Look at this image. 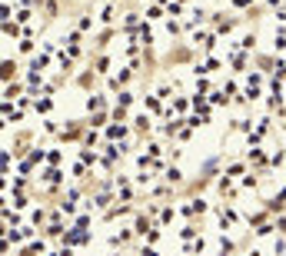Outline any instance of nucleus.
Masks as SVG:
<instances>
[{
	"label": "nucleus",
	"instance_id": "9",
	"mask_svg": "<svg viewBox=\"0 0 286 256\" xmlns=\"http://www.w3.org/2000/svg\"><path fill=\"white\" fill-rule=\"evenodd\" d=\"M73 30H80V33H90V30H93V7H80Z\"/></svg>",
	"mask_w": 286,
	"mask_h": 256
},
{
	"label": "nucleus",
	"instance_id": "20",
	"mask_svg": "<svg viewBox=\"0 0 286 256\" xmlns=\"http://www.w3.org/2000/svg\"><path fill=\"white\" fill-rule=\"evenodd\" d=\"M163 180H166V183H170V187H177V190H183V180H186V176H183V170H180V167H166V173H163Z\"/></svg>",
	"mask_w": 286,
	"mask_h": 256
},
{
	"label": "nucleus",
	"instance_id": "36",
	"mask_svg": "<svg viewBox=\"0 0 286 256\" xmlns=\"http://www.w3.org/2000/svg\"><path fill=\"white\" fill-rule=\"evenodd\" d=\"M183 7H186V4H177V0H170V4H166V17H173V20L183 17Z\"/></svg>",
	"mask_w": 286,
	"mask_h": 256
},
{
	"label": "nucleus",
	"instance_id": "4",
	"mask_svg": "<svg viewBox=\"0 0 286 256\" xmlns=\"http://www.w3.org/2000/svg\"><path fill=\"white\" fill-rule=\"evenodd\" d=\"M70 60H83V33L80 30H70V37H67V44L60 47Z\"/></svg>",
	"mask_w": 286,
	"mask_h": 256
},
{
	"label": "nucleus",
	"instance_id": "39",
	"mask_svg": "<svg viewBox=\"0 0 286 256\" xmlns=\"http://www.w3.org/2000/svg\"><path fill=\"white\" fill-rule=\"evenodd\" d=\"M193 100H186V97H173V106H170V110L173 113H186V106H190Z\"/></svg>",
	"mask_w": 286,
	"mask_h": 256
},
{
	"label": "nucleus",
	"instance_id": "6",
	"mask_svg": "<svg viewBox=\"0 0 286 256\" xmlns=\"http://www.w3.org/2000/svg\"><path fill=\"white\" fill-rule=\"evenodd\" d=\"M113 37H117V27H103V30H97V37H93V53H103Z\"/></svg>",
	"mask_w": 286,
	"mask_h": 256
},
{
	"label": "nucleus",
	"instance_id": "28",
	"mask_svg": "<svg viewBox=\"0 0 286 256\" xmlns=\"http://www.w3.org/2000/svg\"><path fill=\"white\" fill-rule=\"evenodd\" d=\"M263 13H266V7H263V4H253L246 13H243V20H246V24H256V20H260Z\"/></svg>",
	"mask_w": 286,
	"mask_h": 256
},
{
	"label": "nucleus",
	"instance_id": "47",
	"mask_svg": "<svg viewBox=\"0 0 286 256\" xmlns=\"http://www.w3.org/2000/svg\"><path fill=\"white\" fill-rule=\"evenodd\" d=\"M286 160V153H283V147H276V153H270V167H280V163Z\"/></svg>",
	"mask_w": 286,
	"mask_h": 256
},
{
	"label": "nucleus",
	"instance_id": "33",
	"mask_svg": "<svg viewBox=\"0 0 286 256\" xmlns=\"http://www.w3.org/2000/svg\"><path fill=\"white\" fill-rule=\"evenodd\" d=\"M253 4H256V0H230V10H233V13H240V17H243V13H246Z\"/></svg>",
	"mask_w": 286,
	"mask_h": 256
},
{
	"label": "nucleus",
	"instance_id": "32",
	"mask_svg": "<svg viewBox=\"0 0 286 256\" xmlns=\"http://www.w3.org/2000/svg\"><path fill=\"white\" fill-rule=\"evenodd\" d=\"M173 216H177V206H163V210H160V220H157V223H160V226H170Z\"/></svg>",
	"mask_w": 286,
	"mask_h": 256
},
{
	"label": "nucleus",
	"instance_id": "37",
	"mask_svg": "<svg viewBox=\"0 0 286 256\" xmlns=\"http://www.w3.org/2000/svg\"><path fill=\"white\" fill-rule=\"evenodd\" d=\"M186 27L180 24V20H173V17H166V33H173V37H180V33H183Z\"/></svg>",
	"mask_w": 286,
	"mask_h": 256
},
{
	"label": "nucleus",
	"instance_id": "3",
	"mask_svg": "<svg viewBox=\"0 0 286 256\" xmlns=\"http://www.w3.org/2000/svg\"><path fill=\"white\" fill-rule=\"evenodd\" d=\"M87 130H90V126L83 123V120H67V126L57 133V137H60V143H77V140L87 137Z\"/></svg>",
	"mask_w": 286,
	"mask_h": 256
},
{
	"label": "nucleus",
	"instance_id": "57",
	"mask_svg": "<svg viewBox=\"0 0 286 256\" xmlns=\"http://www.w3.org/2000/svg\"><path fill=\"white\" fill-rule=\"evenodd\" d=\"M256 4H260V0H256Z\"/></svg>",
	"mask_w": 286,
	"mask_h": 256
},
{
	"label": "nucleus",
	"instance_id": "5",
	"mask_svg": "<svg viewBox=\"0 0 286 256\" xmlns=\"http://www.w3.org/2000/svg\"><path fill=\"white\" fill-rule=\"evenodd\" d=\"M157 226V220L150 216V213H134V233H137V240H146V233Z\"/></svg>",
	"mask_w": 286,
	"mask_h": 256
},
{
	"label": "nucleus",
	"instance_id": "18",
	"mask_svg": "<svg viewBox=\"0 0 286 256\" xmlns=\"http://www.w3.org/2000/svg\"><path fill=\"white\" fill-rule=\"evenodd\" d=\"M246 163H250V170H266V163H270V156L266 153H263V150H256V147H253V150H250L246 153Z\"/></svg>",
	"mask_w": 286,
	"mask_h": 256
},
{
	"label": "nucleus",
	"instance_id": "38",
	"mask_svg": "<svg viewBox=\"0 0 286 256\" xmlns=\"http://www.w3.org/2000/svg\"><path fill=\"white\" fill-rule=\"evenodd\" d=\"M157 97H160L163 103H170V97H173V83H160V87H157Z\"/></svg>",
	"mask_w": 286,
	"mask_h": 256
},
{
	"label": "nucleus",
	"instance_id": "49",
	"mask_svg": "<svg viewBox=\"0 0 286 256\" xmlns=\"http://www.w3.org/2000/svg\"><path fill=\"white\" fill-rule=\"evenodd\" d=\"M137 256H160V253L153 250L150 243H140V246H137Z\"/></svg>",
	"mask_w": 286,
	"mask_h": 256
},
{
	"label": "nucleus",
	"instance_id": "50",
	"mask_svg": "<svg viewBox=\"0 0 286 256\" xmlns=\"http://www.w3.org/2000/svg\"><path fill=\"white\" fill-rule=\"evenodd\" d=\"M203 67H206V74H213V70H220V67H223V63H220V60H216V57H210V60H206V63H203Z\"/></svg>",
	"mask_w": 286,
	"mask_h": 256
},
{
	"label": "nucleus",
	"instance_id": "51",
	"mask_svg": "<svg viewBox=\"0 0 286 256\" xmlns=\"http://www.w3.org/2000/svg\"><path fill=\"white\" fill-rule=\"evenodd\" d=\"M276 20H280V24L286 27V7H280V10H276Z\"/></svg>",
	"mask_w": 286,
	"mask_h": 256
},
{
	"label": "nucleus",
	"instance_id": "11",
	"mask_svg": "<svg viewBox=\"0 0 286 256\" xmlns=\"http://www.w3.org/2000/svg\"><path fill=\"white\" fill-rule=\"evenodd\" d=\"M110 123H113L110 110H97V113H90V117H87V126H90V130H107Z\"/></svg>",
	"mask_w": 286,
	"mask_h": 256
},
{
	"label": "nucleus",
	"instance_id": "19",
	"mask_svg": "<svg viewBox=\"0 0 286 256\" xmlns=\"http://www.w3.org/2000/svg\"><path fill=\"white\" fill-rule=\"evenodd\" d=\"M97 110H110L107 94H93V97H87V113H97Z\"/></svg>",
	"mask_w": 286,
	"mask_h": 256
},
{
	"label": "nucleus",
	"instance_id": "30",
	"mask_svg": "<svg viewBox=\"0 0 286 256\" xmlns=\"http://www.w3.org/2000/svg\"><path fill=\"white\" fill-rule=\"evenodd\" d=\"M240 50H243V53H253V50H256V33H253V30L240 37Z\"/></svg>",
	"mask_w": 286,
	"mask_h": 256
},
{
	"label": "nucleus",
	"instance_id": "13",
	"mask_svg": "<svg viewBox=\"0 0 286 256\" xmlns=\"http://www.w3.org/2000/svg\"><path fill=\"white\" fill-rule=\"evenodd\" d=\"M153 117H150V113H137V117H134V133H137V137H150V130H153Z\"/></svg>",
	"mask_w": 286,
	"mask_h": 256
},
{
	"label": "nucleus",
	"instance_id": "7",
	"mask_svg": "<svg viewBox=\"0 0 286 256\" xmlns=\"http://www.w3.org/2000/svg\"><path fill=\"white\" fill-rule=\"evenodd\" d=\"M276 60H280L276 53H253V63L260 67V74H270V77L276 74Z\"/></svg>",
	"mask_w": 286,
	"mask_h": 256
},
{
	"label": "nucleus",
	"instance_id": "15",
	"mask_svg": "<svg viewBox=\"0 0 286 256\" xmlns=\"http://www.w3.org/2000/svg\"><path fill=\"white\" fill-rule=\"evenodd\" d=\"M97 83H100V74H97L93 67H90V70H80V77H77V87H80V90H93Z\"/></svg>",
	"mask_w": 286,
	"mask_h": 256
},
{
	"label": "nucleus",
	"instance_id": "43",
	"mask_svg": "<svg viewBox=\"0 0 286 256\" xmlns=\"http://www.w3.org/2000/svg\"><path fill=\"white\" fill-rule=\"evenodd\" d=\"M203 246H206V240L200 236L197 243H183V253H203Z\"/></svg>",
	"mask_w": 286,
	"mask_h": 256
},
{
	"label": "nucleus",
	"instance_id": "31",
	"mask_svg": "<svg viewBox=\"0 0 286 256\" xmlns=\"http://www.w3.org/2000/svg\"><path fill=\"white\" fill-rule=\"evenodd\" d=\"M160 17H166V7H160V4H150L143 10V20H160Z\"/></svg>",
	"mask_w": 286,
	"mask_h": 256
},
{
	"label": "nucleus",
	"instance_id": "23",
	"mask_svg": "<svg viewBox=\"0 0 286 256\" xmlns=\"http://www.w3.org/2000/svg\"><path fill=\"white\" fill-rule=\"evenodd\" d=\"M134 213V203H120V206H110L103 210V220H117V216H130Z\"/></svg>",
	"mask_w": 286,
	"mask_h": 256
},
{
	"label": "nucleus",
	"instance_id": "2",
	"mask_svg": "<svg viewBox=\"0 0 286 256\" xmlns=\"http://www.w3.org/2000/svg\"><path fill=\"white\" fill-rule=\"evenodd\" d=\"M177 63H197L193 44H173V50L163 57V67H177Z\"/></svg>",
	"mask_w": 286,
	"mask_h": 256
},
{
	"label": "nucleus",
	"instance_id": "22",
	"mask_svg": "<svg viewBox=\"0 0 286 256\" xmlns=\"http://www.w3.org/2000/svg\"><path fill=\"white\" fill-rule=\"evenodd\" d=\"M246 173H250V163L246 160H233L226 170H223V176H233V180H236V176H246Z\"/></svg>",
	"mask_w": 286,
	"mask_h": 256
},
{
	"label": "nucleus",
	"instance_id": "52",
	"mask_svg": "<svg viewBox=\"0 0 286 256\" xmlns=\"http://www.w3.org/2000/svg\"><path fill=\"white\" fill-rule=\"evenodd\" d=\"M73 4H80V7H93L97 0H73Z\"/></svg>",
	"mask_w": 286,
	"mask_h": 256
},
{
	"label": "nucleus",
	"instance_id": "46",
	"mask_svg": "<svg viewBox=\"0 0 286 256\" xmlns=\"http://www.w3.org/2000/svg\"><path fill=\"white\" fill-rule=\"evenodd\" d=\"M97 143H100V137H97V130H87V137H83V147H87V150H93Z\"/></svg>",
	"mask_w": 286,
	"mask_h": 256
},
{
	"label": "nucleus",
	"instance_id": "56",
	"mask_svg": "<svg viewBox=\"0 0 286 256\" xmlns=\"http://www.w3.org/2000/svg\"><path fill=\"white\" fill-rule=\"evenodd\" d=\"M110 256H120V253H110Z\"/></svg>",
	"mask_w": 286,
	"mask_h": 256
},
{
	"label": "nucleus",
	"instance_id": "12",
	"mask_svg": "<svg viewBox=\"0 0 286 256\" xmlns=\"http://www.w3.org/2000/svg\"><path fill=\"white\" fill-rule=\"evenodd\" d=\"M134 240H137V233H134V226H130V230L113 233V236H110V246H113V250H127V246L134 243Z\"/></svg>",
	"mask_w": 286,
	"mask_h": 256
},
{
	"label": "nucleus",
	"instance_id": "26",
	"mask_svg": "<svg viewBox=\"0 0 286 256\" xmlns=\"http://www.w3.org/2000/svg\"><path fill=\"white\" fill-rule=\"evenodd\" d=\"M33 110H37V113H44V117H47V113H50V110H53V97H47V94H40V97H37V100H33Z\"/></svg>",
	"mask_w": 286,
	"mask_h": 256
},
{
	"label": "nucleus",
	"instance_id": "8",
	"mask_svg": "<svg viewBox=\"0 0 286 256\" xmlns=\"http://www.w3.org/2000/svg\"><path fill=\"white\" fill-rule=\"evenodd\" d=\"M90 67H93L100 77H110V67H113V60H110V53H93V50H90Z\"/></svg>",
	"mask_w": 286,
	"mask_h": 256
},
{
	"label": "nucleus",
	"instance_id": "42",
	"mask_svg": "<svg viewBox=\"0 0 286 256\" xmlns=\"http://www.w3.org/2000/svg\"><path fill=\"white\" fill-rule=\"evenodd\" d=\"M233 250H236V243H233V240L220 236V253H216V256H230V253H233Z\"/></svg>",
	"mask_w": 286,
	"mask_h": 256
},
{
	"label": "nucleus",
	"instance_id": "16",
	"mask_svg": "<svg viewBox=\"0 0 286 256\" xmlns=\"http://www.w3.org/2000/svg\"><path fill=\"white\" fill-rule=\"evenodd\" d=\"M0 70H4V74H0V77H4V83H10V80H17V77H20V63H17V60H10V57H4Z\"/></svg>",
	"mask_w": 286,
	"mask_h": 256
},
{
	"label": "nucleus",
	"instance_id": "44",
	"mask_svg": "<svg viewBox=\"0 0 286 256\" xmlns=\"http://www.w3.org/2000/svg\"><path fill=\"white\" fill-rule=\"evenodd\" d=\"M17 47H20V53H24V57H30V53H33V37L17 40Z\"/></svg>",
	"mask_w": 286,
	"mask_h": 256
},
{
	"label": "nucleus",
	"instance_id": "29",
	"mask_svg": "<svg viewBox=\"0 0 286 256\" xmlns=\"http://www.w3.org/2000/svg\"><path fill=\"white\" fill-rule=\"evenodd\" d=\"M13 20H17L20 27H30V20H33V7H20V10L13 13Z\"/></svg>",
	"mask_w": 286,
	"mask_h": 256
},
{
	"label": "nucleus",
	"instance_id": "54",
	"mask_svg": "<svg viewBox=\"0 0 286 256\" xmlns=\"http://www.w3.org/2000/svg\"><path fill=\"white\" fill-rule=\"evenodd\" d=\"M177 4H193V0H177Z\"/></svg>",
	"mask_w": 286,
	"mask_h": 256
},
{
	"label": "nucleus",
	"instance_id": "27",
	"mask_svg": "<svg viewBox=\"0 0 286 256\" xmlns=\"http://www.w3.org/2000/svg\"><path fill=\"white\" fill-rule=\"evenodd\" d=\"M263 210H270V213H273V216H283L286 203L280 200V196H273V200H263Z\"/></svg>",
	"mask_w": 286,
	"mask_h": 256
},
{
	"label": "nucleus",
	"instance_id": "21",
	"mask_svg": "<svg viewBox=\"0 0 286 256\" xmlns=\"http://www.w3.org/2000/svg\"><path fill=\"white\" fill-rule=\"evenodd\" d=\"M270 220H273V213L270 210H256L253 216H246V223H250V230H260V226H266Z\"/></svg>",
	"mask_w": 286,
	"mask_h": 256
},
{
	"label": "nucleus",
	"instance_id": "35",
	"mask_svg": "<svg viewBox=\"0 0 286 256\" xmlns=\"http://www.w3.org/2000/svg\"><path fill=\"white\" fill-rule=\"evenodd\" d=\"M134 90H120V94H117V106H134Z\"/></svg>",
	"mask_w": 286,
	"mask_h": 256
},
{
	"label": "nucleus",
	"instance_id": "24",
	"mask_svg": "<svg viewBox=\"0 0 286 256\" xmlns=\"http://www.w3.org/2000/svg\"><path fill=\"white\" fill-rule=\"evenodd\" d=\"M27 143H30V133H17L13 137V143H10V150H13V156H24V150H27Z\"/></svg>",
	"mask_w": 286,
	"mask_h": 256
},
{
	"label": "nucleus",
	"instance_id": "14",
	"mask_svg": "<svg viewBox=\"0 0 286 256\" xmlns=\"http://www.w3.org/2000/svg\"><path fill=\"white\" fill-rule=\"evenodd\" d=\"M60 7H64V0H47V4L40 7V17H44V24H53V20L60 17Z\"/></svg>",
	"mask_w": 286,
	"mask_h": 256
},
{
	"label": "nucleus",
	"instance_id": "55",
	"mask_svg": "<svg viewBox=\"0 0 286 256\" xmlns=\"http://www.w3.org/2000/svg\"><path fill=\"white\" fill-rule=\"evenodd\" d=\"M110 4H123V0H110Z\"/></svg>",
	"mask_w": 286,
	"mask_h": 256
},
{
	"label": "nucleus",
	"instance_id": "25",
	"mask_svg": "<svg viewBox=\"0 0 286 256\" xmlns=\"http://www.w3.org/2000/svg\"><path fill=\"white\" fill-rule=\"evenodd\" d=\"M113 13H117V4H110V0H107V4H103V10H100V24H103V27H117V24H113Z\"/></svg>",
	"mask_w": 286,
	"mask_h": 256
},
{
	"label": "nucleus",
	"instance_id": "45",
	"mask_svg": "<svg viewBox=\"0 0 286 256\" xmlns=\"http://www.w3.org/2000/svg\"><path fill=\"white\" fill-rule=\"evenodd\" d=\"M273 53H286V33H276L273 37Z\"/></svg>",
	"mask_w": 286,
	"mask_h": 256
},
{
	"label": "nucleus",
	"instance_id": "17",
	"mask_svg": "<svg viewBox=\"0 0 286 256\" xmlns=\"http://www.w3.org/2000/svg\"><path fill=\"white\" fill-rule=\"evenodd\" d=\"M216 190H220V196H226V203H233V200H236L233 176H223V173H220V180H216Z\"/></svg>",
	"mask_w": 286,
	"mask_h": 256
},
{
	"label": "nucleus",
	"instance_id": "41",
	"mask_svg": "<svg viewBox=\"0 0 286 256\" xmlns=\"http://www.w3.org/2000/svg\"><path fill=\"white\" fill-rule=\"evenodd\" d=\"M210 103H213V106H220V103H223V106H226V103H230V97H226V90H213V94H210Z\"/></svg>",
	"mask_w": 286,
	"mask_h": 256
},
{
	"label": "nucleus",
	"instance_id": "48",
	"mask_svg": "<svg viewBox=\"0 0 286 256\" xmlns=\"http://www.w3.org/2000/svg\"><path fill=\"white\" fill-rule=\"evenodd\" d=\"M80 163H90V167H93V163H97V153L83 147V150H80Z\"/></svg>",
	"mask_w": 286,
	"mask_h": 256
},
{
	"label": "nucleus",
	"instance_id": "1",
	"mask_svg": "<svg viewBox=\"0 0 286 256\" xmlns=\"http://www.w3.org/2000/svg\"><path fill=\"white\" fill-rule=\"evenodd\" d=\"M240 24H243L240 13H230V10H213V13H210V30L216 33V37H226V33H233Z\"/></svg>",
	"mask_w": 286,
	"mask_h": 256
},
{
	"label": "nucleus",
	"instance_id": "10",
	"mask_svg": "<svg viewBox=\"0 0 286 256\" xmlns=\"http://www.w3.org/2000/svg\"><path fill=\"white\" fill-rule=\"evenodd\" d=\"M130 130H134V126H127V123H110L107 130H103V137H107V143H120V140H127Z\"/></svg>",
	"mask_w": 286,
	"mask_h": 256
},
{
	"label": "nucleus",
	"instance_id": "34",
	"mask_svg": "<svg viewBox=\"0 0 286 256\" xmlns=\"http://www.w3.org/2000/svg\"><path fill=\"white\" fill-rule=\"evenodd\" d=\"M240 187H243V190H256V187H260V180H256V170H250L246 176H240Z\"/></svg>",
	"mask_w": 286,
	"mask_h": 256
},
{
	"label": "nucleus",
	"instance_id": "53",
	"mask_svg": "<svg viewBox=\"0 0 286 256\" xmlns=\"http://www.w3.org/2000/svg\"><path fill=\"white\" fill-rule=\"evenodd\" d=\"M250 256H263V253H260V250H250Z\"/></svg>",
	"mask_w": 286,
	"mask_h": 256
},
{
	"label": "nucleus",
	"instance_id": "40",
	"mask_svg": "<svg viewBox=\"0 0 286 256\" xmlns=\"http://www.w3.org/2000/svg\"><path fill=\"white\" fill-rule=\"evenodd\" d=\"M246 63H250V57L243 53V50H236V53H233V70H240V74H243V67H246Z\"/></svg>",
	"mask_w": 286,
	"mask_h": 256
}]
</instances>
